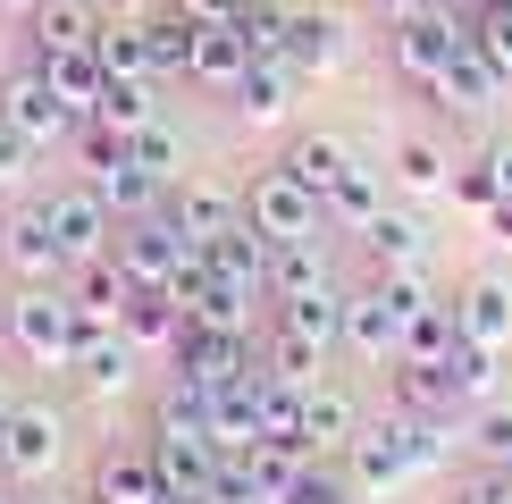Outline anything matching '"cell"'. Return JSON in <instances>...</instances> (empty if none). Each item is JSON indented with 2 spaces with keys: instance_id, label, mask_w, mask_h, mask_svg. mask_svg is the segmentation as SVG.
<instances>
[{
  "instance_id": "1",
  "label": "cell",
  "mask_w": 512,
  "mask_h": 504,
  "mask_svg": "<svg viewBox=\"0 0 512 504\" xmlns=\"http://www.w3.org/2000/svg\"><path fill=\"white\" fill-rule=\"evenodd\" d=\"M462 446V420H420V412H387V420H361L353 446H345V471L361 496H395L403 479L437 471L445 454Z\"/></svg>"
},
{
  "instance_id": "2",
  "label": "cell",
  "mask_w": 512,
  "mask_h": 504,
  "mask_svg": "<svg viewBox=\"0 0 512 504\" xmlns=\"http://www.w3.org/2000/svg\"><path fill=\"white\" fill-rule=\"evenodd\" d=\"M0 336L26 370H68L84 345V311L68 303V286H17L0 303Z\"/></svg>"
},
{
  "instance_id": "3",
  "label": "cell",
  "mask_w": 512,
  "mask_h": 504,
  "mask_svg": "<svg viewBox=\"0 0 512 504\" xmlns=\"http://www.w3.org/2000/svg\"><path fill=\"white\" fill-rule=\"evenodd\" d=\"M471 42V17L454 9V0H420V9L387 17V68L412 84V93H429V84L445 76V59Z\"/></svg>"
},
{
  "instance_id": "4",
  "label": "cell",
  "mask_w": 512,
  "mask_h": 504,
  "mask_svg": "<svg viewBox=\"0 0 512 504\" xmlns=\"http://www.w3.org/2000/svg\"><path fill=\"white\" fill-rule=\"evenodd\" d=\"M110 261H118L135 286H177L185 269L202 261V244L185 236V227L168 219V202H160V210H135V219H118V236H110Z\"/></svg>"
},
{
  "instance_id": "5",
  "label": "cell",
  "mask_w": 512,
  "mask_h": 504,
  "mask_svg": "<svg viewBox=\"0 0 512 504\" xmlns=\"http://www.w3.org/2000/svg\"><path fill=\"white\" fill-rule=\"evenodd\" d=\"M244 219L261 227L269 244H303V236H328V219H319V194L286 177V168H261V177L244 185Z\"/></svg>"
},
{
  "instance_id": "6",
  "label": "cell",
  "mask_w": 512,
  "mask_h": 504,
  "mask_svg": "<svg viewBox=\"0 0 512 504\" xmlns=\"http://www.w3.org/2000/svg\"><path fill=\"white\" fill-rule=\"evenodd\" d=\"M0 269H9L17 286H59V278H68L59 236H51V210H42V202H17L9 219H0Z\"/></svg>"
},
{
  "instance_id": "7",
  "label": "cell",
  "mask_w": 512,
  "mask_h": 504,
  "mask_svg": "<svg viewBox=\"0 0 512 504\" xmlns=\"http://www.w3.org/2000/svg\"><path fill=\"white\" fill-rule=\"evenodd\" d=\"M59 446H68V420H59L51 404H17L9 420H0V471L26 479V488L59 471Z\"/></svg>"
},
{
  "instance_id": "8",
  "label": "cell",
  "mask_w": 512,
  "mask_h": 504,
  "mask_svg": "<svg viewBox=\"0 0 512 504\" xmlns=\"http://www.w3.org/2000/svg\"><path fill=\"white\" fill-rule=\"evenodd\" d=\"M42 210H51V236H59V261H68V269H76V261H101V252H110V236H118V210L101 202L84 177L59 185Z\"/></svg>"
},
{
  "instance_id": "9",
  "label": "cell",
  "mask_w": 512,
  "mask_h": 504,
  "mask_svg": "<svg viewBox=\"0 0 512 504\" xmlns=\"http://www.w3.org/2000/svg\"><path fill=\"white\" fill-rule=\"evenodd\" d=\"M0 118H9L17 135L34 143V152H51V143H68V135H76V118H68V101L51 93V76H42L34 59H26V68H17L9 84H0Z\"/></svg>"
},
{
  "instance_id": "10",
  "label": "cell",
  "mask_w": 512,
  "mask_h": 504,
  "mask_svg": "<svg viewBox=\"0 0 512 504\" xmlns=\"http://www.w3.org/2000/svg\"><path fill=\"white\" fill-rule=\"evenodd\" d=\"M135 370H143V353H135V336H126V328H84V345H76V362H68L84 404L126 395V387H135Z\"/></svg>"
},
{
  "instance_id": "11",
  "label": "cell",
  "mask_w": 512,
  "mask_h": 504,
  "mask_svg": "<svg viewBox=\"0 0 512 504\" xmlns=\"http://www.w3.org/2000/svg\"><path fill=\"white\" fill-rule=\"evenodd\" d=\"M345 51H353V34H345V17H328V9H286V68L294 76H336L345 68Z\"/></svg>"
},
{
  "instance_id": "12",
  "label": "cell",
  "mask_w": 512,
  "mask_h": 504,
  "mask_svg": "<svg viewBox=\"0 0 512 504\" xmlns=\"http://www.w3.org/2000/svg\"><path fill=\"white\" fill-rule=\"evenodd\" d=\"M101 42V9L93 0H42V9L26 17V59L42 68V59H68V51H93Z\"/></svg>"
},
{
  "instance_id": "13",
  "label": "cell",
  "mask_w": 512,
  "mask_h": 504,
  "mask_svg": "<svg viewBox=\"0 0 512 504\" xmlns=\"http://www.w3.org/2000/svg\"><path fill=\"white\" fill-rule=\"evenodd\" d=\"M454 336H471V345H487V353H512V278H471L454 294Z\"/></svg>"
},
{
  "instance_id": "14",
  "label": "cell",
  "mask_w": 512,
  "mask_h": 504,
  "mask_svg": "<svg viewBox=\"0 0 512 504\" xmlns=\"http://www.w3.org/2000/svg\"><path fill=\"white\" fill-rule=\"evenodd\" d=\"M345 353H353L361 370H387L395 353H403V320L387 311V294H378V286L345 294Z\"/></svg>"
},
{
  "instance_id": "15",
  "label": "cell",
  "mask_w": 512,
  "mask_h": 504,
  "mask_svg": "<svg viewBox=\"0 0 512 504\" xmlns=\"http://www.w3.org/2000/svg\"><path fill=\"white\" fill-rule=\"evenodd\" d=\"M59 286H68V303L84 311V328H118V320H126V303H135V278H126L110 252H101V261H76Z\"/></svg>"
},
{
  "instance_id": "16",
  "label": "cell",
  "mask_w": 512,
  "mask_h": 504,
  "mask_svg": "<svg viewBox=\"0 0 512 504\" xmlns=\"http://www.w3.org/2000/svg\"><path fill=\"white\" fill-rule=\"evenodd\" d=\"M277 168H286V177L303 185V194H319V202H328L336 185H345L353 168H361V152H353L345 135H294V143H286V160H277Z\"/></svg>"
},
{
  "instance_id": "17",
  "label": "cell",
  "mask_w": 512,
  "mask_h": 504,
  "mask_svg": "<svg viewBox=\"0 0 512 504\" xmlns=\"http://www.w3.org/2000/svg\"><path fill=\"white\" fill-rule=\"evenodd\" d=\"M496 93H504V76L479 59V42H462V51L445 59V76L429 84L437 110H462V118H487V110H496Z\"/></svg>"
},
{
  "instance_id": "18",
  "label": "cell",
  "mask_w": 512,
  "mask_h": 504,
  "mask_svg": "<svg viewBox=\"0 0 512 504\" xmlns=\"http://www.w3.org/2000/svg\"><path fill=\"white\" fill-rule=\"evenodd\" d=\"M168 219L194 244H210V236H227V227L244 219V194H227V185H210V177H185V185H168Z\"/></svg>"
},
{
  "instance_id": "19",
  "label": "cell",
  "mask_w": 512,
  "mask_h": 504,
  "mask_svg": "<svg viewBox=\"0 0 512 504\" xmlns=\"http://www.w3.org/2000/svg\"><path fill=\"white\" fill-rule=\"evenodd\" d=\"M437 378H445V395H454V412H479V404H496V395H504V353L454 336V353L437 362Z\"/></svg>"
},
{
  "instance_id": "20",
  "label": "cell",
  "mask_w": 512,
  "mask_h": 504,
  "mask_svg": "<svg viewBox=\"0 0 512 504\" xmlns=\"http://www.w3.org/2000/svg\"><path fill=\"white\" fill-rule=\"evenodd\" d=\"M294 93H303V76H294V68H286V51H277V59H252L244 84H236L227 101H236V118H244V126H277V118L294 110Z\"/></svg>"
},
{
  "instance_id": "21",
  "label": "cell",
  "mask_w": 512,
  "mask_h": 504,
  "mask_svg": "<svg viewBox=\"0 0 512 504\" xmlns=\"http://www.w3.org/2000/svg\"><path fill=\"white\" fill-rule=\"evenodd\" d=\"M361 244H370V261L378 269H429L437 261V244H429V219H412V210H378L370 227H361Z\"/></svg>"
},
{
  "instance_id": "22",
  "label": "cell",
  "mask_w": 512,
  "mask_h": 504,
  "mask_svg": "<svg viewBox=\"0 0 512 504\" xmlns=\"http://www.w3.org/2000/svg\"><path fill=\"white\" fill-rule=\"evenodd\" d=\"M387 177H395V194L437 202V194H454V152H445L437 135H403L395 160H387Z\"/></svg>"
},
{
  "instance_id": "23",
  "label": "cell",
  "mask_w": 512,
  "mask_h": 504,
  "mask_svg": "<svg viewBox=\"0 0 512 504\" xmlns=\"http://www.w3.org/2000/svg\"><path fill=\"white\" fill-rule=\"evenodd\" d=\"M135 26H143V51H152V84H185V59H194L202 26L177 9V0H168V9H143Z\"/></svg>"
},
{
  "instance_id": "24",
  "label": "cell",
  "mask_w": 512,
  "mask_h": 504,
  "mask_svg": "<svg viewBox=\"0 0 512 504\" xmlns=\"http://www.w3.org/2000/svg\"><path fill=\"white\" fill-rule=\"evenodd\" d=\"M244 68H252V51L236 42V26H202L194 59H185V84H194V93H236Z\"/></svg>"
},
{
  "instance_id": "25",
  "label": "cell",
  "mask_w": 512,
  "mask_h": 504,
  "mask_svg": "<svg viewBox=\"0 0 512 504\" xmlns=\"http://www.w3.org/2000/svg\"><path fill=\"white\" fill-rule=\"evenodd\" d=\"M353 429H361V404L345 387H319L311 378V395H303V454H345Z\"/></svg>"
},
{
  "instance_id": "26",
  "label": "cell",
  "mask_w": 512,
  "mask_h": 504,
  "mask_svg": "<svg viewBox=\"0 0 512 504\" xmlns=\"http://www.w3.org/2000/svg\"><path fill=\"white\" fill-rule=\"evenodd\" d=\"M93 504H160V462L152 446H110L101 454V471H93Z\"/></svg>"
},
{
  "instance_id": "27",
  "label": "cell",
  "mask_w": 512,
  "mask_h": 504,
  "mask_svg": "<svg viewBox=\"0 0 512 504\" xmlns=\"http://www.w3.org/2000/svg\"><path fill=\"white\" fill-rule=\"evenodd\" d=\"M319 286H336L319 236H303V244H269V303H303V294H319Z\"/></svg>"
},
{
  "instance_id": "28",
  "label": "cell",
  "mask_w": 512,
  "mask_h": 504,
  "mask_svg": "<svg viewBox=\"0 0 512 504\" xmlns=\"http://www.w3.org/2000/svg\"><path fill=\"white\" fill-rule=\"evenodd\" d=\"M126 336H135V353H177V336H185V311H177V294L168 286H135V303H126Z\"/></svg>"
},
{
  "instance_id": "29",
  "label": "cell",
  "mask_w": 512,
  "mask_h": 504,
  "mask_svg": "<svg viewBox=\"0 0 512 504\" xmlns=\"http://www.w3.org/2000/svg\"><path fill=\"white\" fill-rule=\"evenodd\" d=\"M378 210H387V168H370V160H361L353 177L336 185L328 202H319V219H328V227H345V236H361V227H370Z\"/></svg>"
},
{
  "instance_id": "30",
  "label": "cell",
  "mask_w": 512,
  "mask_h": 504,
  "mask_svg": "<svg viewBox=\"0 0 512 504\" xmlns=\"http://www.w3.org/2000/svg\"><path fill=\"white\" fill-rule=\"evenodd\" d=\"M277 328H294L303 345L336 353V345H345V294H336V286H319V294H303V303H277Z\"/></svg>"
},
{
  "instance_id": "31",
  "label": "cell",
  "mask_w": 512,
  "mask_h": 504,
  "mask_svg": "<svg viewBox=\"0 0 512 504\" xmlns=\"http://www.w3.org/2000/svg\"><path fill=\"white\" fill-rule=\"evenodd\" d=\"M42 76H51V93L68 101V118H76V126H84V118L101 110V84H110V68H101L93 51H68V59H42Z\"/></svg>"
},
{
  "instance_id": "32",
  "label": "cell",
  "mask_w": 512,
  "mask_h": 504,
  "mask_svg": "<svg viewBox=\"0 0 512 504\" xmlns=\"http://www.w3.org/2000/svg\"><path fill=\"white\" fill-rule=\"evenodd\" d=\"M277 504H361V488H353V471H345V454H311L303 471L277 488Z\"/></svg>"
},
{
  "instance_id": "33",
  "label": "cell",
  "mask_w": 512,
  "mask_h": 504,
  "mask_svg": "<svg viewBox=\"0 0 512 504\" xmlns=\"http://www.w3.org/2000/svg\"><path fill=\"white\" fill-rule=\"evenodd\" d=\"M303 378H277V370H261V387H252V404H261V437H294L303 446Z\"/></svg>"
},
{
  "instance_id": "34",
  "label": "cell",
  "mask_w": 512,
  "mask_h": 504,
  "mask_svg": "<svg viewBox=\"0 0 512 504\" xmlns=\"http://www.w3.org/2000/svg\"><path fill=\"white\" fill-rule=\"evenodd\" d=\"M152 93H160L152 76H110V84H101V110H93V118H101V126H118V135H135V126H152V118H160V101H152Z\"/></svg>"
},
{
  "instance_id": "35",
  "label": "cell",
  "mask_w": 512,
  "mask_h": 504,
  "mask_svg": "<svg viewBox=\"0 0 512 504\" xmlns=\"http://www.w3.org/2000/svg\"><path fill=\"white\" fill-rule=\"evenodd\" d=\"M462 446L479 454V471H504L512 479V404L496 395V404H479L471 412V429H462Z\"/></svg>"
},
{
  "instance_id": "36",
  "label": "cell",
  "mask_w": 512,
  "mask_h": 504,
  "mask_svg": "<svg viewBox=\"0 0 512 504\" xmlns=\"http://www.w3.org/2000/svg\"><path fill=\"white\" fill-rule=\"evenodd\" d=\"M445 353H454V303H429V311H412V320H403V353L395 362H445Z\"/></svg>"
},
{
  "instance_id": "37",
  "label": "cell",
  "mask_w": 512,
  "mask_h": 504,
  "mask_svg": "<svg viewBox=\"0 0 512 504\" xmlns=\"http://www.w3.org/2000/svg\"><path fill=\"white\" fill-rule=\"evenodd\" d=\"M286 9H294V0H244L227 26H236V42L252 59H277V51H286Z\"/></svg>"
},
{
  "instance_id": "38",
  "label": "cell",
  "mask_w": 512,
  "mask_h": 504,
  "mask_svg": "<svg viewBox=\"0 0 512 504\" xmlns=\"http://www.w3.org/2000/svg\"><path fill=\"white\" fill-rule=\"evenodd\" d=\"M93 59H101L110 76H152V51H143V26H135V17H101Z\"/></svg>"
},
{
  "instance_id": "39",
  "label": "cell",
  "mask_w": 512,
  "mask_h": 504,
  "mask_svg": "<svg viewBox=\"0 0 512 504\" xmlns=\"http://www.w3.org/2000/svg\"><path fill=\"white\" fill-rule=\"evenodd\" d=\"M471 17V42H479V59L512 84V0H487V9H462Z\"/></svg>"
},
{
  "instance_id": "40",
  "label": "cell",
  "mask_w": 512,
  "mask_h": 504,
  "mask_svg": "<svg viewBox=\"0 0 512 504\" xmlns=\"http://www.w3.org/2000/svg\"><path fill=\"white\" fill-rule=\"evenodd\" d=\"M126 143H135V160L152 168L160 185H177V177H185V143H177V126H168V118H152V126H135V135H126Z\"/></svg>"
},
{
  "instance_id": "41",
  "label": "cell",
  "mask_w": 512,
  "mask_h": 504,
  "mask_svg": "<svg viewBox=\"0 0 512 504\" xmlns=\"http://www.w3.org/2000/svg\"><path fill=\"white\" fill-rule=\"evenodd\" d=\"M244 462H252V479H261V488H269V504H277V488H286V479L303 471L311 454L294 446V437H252V454H244Z\"/></svg>"
},
{
  "instance_id": "42",
  "label": "cell",
  "mask_w": 512,
  "mask_h": 504,
  "mask_svg": "<svg viewBox=\"0 0 512 504\" xmlns=\"http://www.w3.org/2000/svg\"><path fill=\"white\" fill-rule=\"evenodd\" d=\"M378 294H387V311H395V320H412V311L445 303V294L429 286V269H378Z\"/></svg>"
},
{
  "instance_id": "43",
  "label": "cell",
  "mask_w": 512,
  "mask_h": 504,
  "mask_svg": "<svg viewBox=\"0 0 512 504\" xmlns=\"http://www.w3.org/2000/svg\"><path fill=\"white\" fill-rule=\"evenodd\" d=\"M454 202H462V210H479V219L504 202V194H496V168H487V152H479V160H454Z\"/></svg>"
},
{
  "instance_id": "44",
  "label": "cell",
  "mask_w": 512,
  "mask_h": 504,
  "mask_svg": "<svg viewBox=\"0 0 512 504\" xmlns=\"http://www.w3.org/2000/svg\"><path fill=\"white\" fill-rule=\"evenodd\" d=\"M210 504H269V488L252 479V462H244V454H227V462H219V479H210Z\"/></svg>"
},
{
  "instance_id": "45",
  "label": "cell",
  "mask_w": 512,
  "mask_h": 504,
  "mask_svg": "<svg viewBox=\"0 0 512 504\" xmlns=\"http://www.w3.org/2000/svg\"><path fill=\"white\" fill-rule=\"evenodd\" d=\"M34 160H42V152H34V143H26V135H17V126H9V118H0V194H17V185H26V177H34Z\"/></svg>"
},
{
  "instance_id": "46",
  "label": "cell",
  "mask_w": 512,
  "mask_h": 504,
  "mask_svg": "<svg viewBox=\"0 0 512 504\" xmlns=\"http://www.w3.org/2000/svg\"><path fill=\"white\" fill-rule=\"evenodd\" d=\"M454 504H512V479L504 471H479V479H462Z\"/></svg>"
},
{
  "instance_id": "47",
  "label": "cell",
  "mask_w": 512,
  "mask_h": 504,
  "mask_svg": "<svg viewBox=\"0 0 512 504\" xmlns=\"http://www.w3.org/2000/svg\"><path fill=\"white\" fill-rule=\"evenodd\" d=\"M177 9H185V17H194V26H227V17H236V9H244V0H177Z\"/></svg>"
},
{
  "instance_id": "48",
  "label": "cell",
  "mask_w": 512,
  "mask_h": 504,
  "mask_svg": "<svg viewBox=\"0 0 512 504\" xmlns=\"http://www.w3.org/2000/svg\"><path fill=\"white\" fill-rule=\"evenodd\" d=\"M487 168H496V194L512 202V135H504V143H487Z\"/></svg>"
},
{
  "instance_id": "49",
  "label": "cell",
  "mask_w": 512,
  "mask_h": 504,
  "mask_svg": "<svg viewBox=\"0 0 512 504\" xmlns=\"http://www.w3.org/2000/svg\"><path fill=\"white\" fill-rule=\"evenodd\" d=\"M93 9H101V17H143L152 0H93Z\"/></svg>"
},
{
  "instance_id": "50",
  "label": "cell",
  "mask_w": 512,
  "mask_h": 504,
  "mask_svg": "<svg viewBox=\"0 0 512 504\" xmlns=\"http://www.w3.org/2000/svg\"><path fill=\"white\" fill-rule=\"evenodd\" d=\"M42 9V0H0V17H34Z\"/></svg>"
},
{
  "instance_id": "51",
  "label": "cell",
  "mask_w": 512,
  "mask_h": 504,
  "mask_svg": "<svg viewBox=\"0 0 512 504\" xmlns=\"http://www.w3.org/2000/svg\"><path fill=\"white\" fill-rule=\"evenodd\" d=\"M17 412V395H9V370H0V420H9Z\"/></svg>"
},
{
  "instance_id": "52",
  "label": "cell",
  "mask_w": 512,
  "mask_h": 504,
  "mask_svg": "<svg viewBox=\"0 0 512 504\" xmlns=\"http://www.w3.org/2000/svg\"><path fill=\"white\" fill-rule=\"evenodd\" d=\"M462 9H487V0H462Z\"/></svg>"
},
{
  "instance_id": "53",
  "label": "cell",
  "mask_w": 512,
  "mask_h": 504,
  "mask_svg": "<svg viewBox=\"0 0 512 504\" xmlns=\"http://www.w3.org/2000/svg\"><path fill=\"white\" fill-rule=\"evenodd\" d=\"M0 504H17V496H0Z\"/></svg>"
}]
</instances>
